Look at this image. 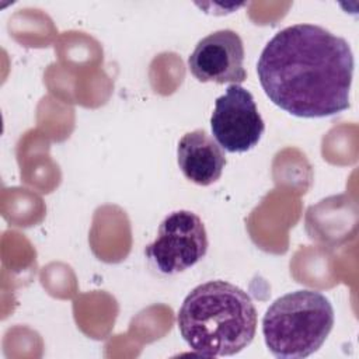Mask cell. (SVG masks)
<instances>
[{
	"label": "cell",
	"mask_w": 359,
	"mask_h": 359,
	"mask_svg": "<svg viewBox=\"0 0 359 359\" xmlns=\"http://www.w3.org/2000/svg\"><path fill=\"white\" fill-rule=\"evenodd\" d=\"M208 245L201 217L191 210H175L160 223L157 237L144 254L160 273L174 275L198 264L206 255Z\"/></svg>",
	"instance_id": "277c9868"
},
{
	"label": "cell",
	"mask_w": 359,
	"mask_h": 359,
	"mask_svg": "<svg viewBox=\"0 0 359 359\" xmlns=\"http://www.w3.org/2000/svg\"><path fill=\"white\" fill-rule=\"evenodd\" d=\"M177 160L182 174L202 187L216 182L226 165L223 149L203 129L188 132L180 139Z\"/></svg>",
	"instance_id": "52a82bcc"
},
{
	"label": "cell",
	"mask_w": 359,
	"mask_h": 359,
	"mask_svg": "<svg viewBox=\"0 0 359 359\" xmlns=\"http://www.w3.org/2000/svg\"><path fill=\"white\" fill-rule=\"evenodd\" d=\"M257 73L268 98L290 115L323 118L349 108L352 49L320 25L278 31L264 46Z\"/></svg>",
	"instance_id": "6da1fadb"
},
{
	"label": "cell",
	"mask_w": 359,
	"mask_h": 359,
	"mask_svg": "<svg viewBox=\"0 0 359 359\" xmlns=\"http://www.w3.org/2000/svg\"><path fill=\"white\" fill-rule=\"evenodd\" d=\"M177 321L195 353L231 356L254 339L258 314L247 292L226 280H208L187 294Z\"/></svg>",
	"instance_id": "7a4b0ae2"
},
{
	"label": "cell",
	"mask_w": 359,
	"mask_h": 359,
	"mask_svg": "<svg viewBox=\"0 0 359 359\" xmlns=\"http://www.w3.org/2000/svg\"><path fill=\"white\" fill-rule=\"evenodd\" d=\"M210 128L222 149L244 153L258 144L265 123L252 94L240 84H230L226 93L216 98Z\"/></svg>",
	"instance_id": "5b68a950"
},
{
	"label": "cell",
	"mask_w": 359,
	"mask_h": 359,
	"mask_svg": "<svg viewBox=\"0 0 359 359\" xmlns=\"http://www.w3.org/2000/svg\"><path fill=\"white\" fill-rule=\"evenodd\" d=\"M244 45L233 29H219L202 38L188 57L192 76L202 83L240 84L247 79Z\"/></svg>",
	"instance_id": "8992f818"
},
{
	"label": "cell",
	"mask_w": 359,
	"mask_h": 359,
	"mask_svg": "<svg viewBox=\"0 0 359 359\" xmlns=\"http://www.w3.org/2000/svg\"><path fill=\"white\" fill-rule=\"evenodd\" d=\"M334 325L331 302L317 290L302 289L276 299L262 317L268 351L279 359H302L317 352Z\"/></svg>",
	"instance_id": "3957f363"
}]
</instances>
